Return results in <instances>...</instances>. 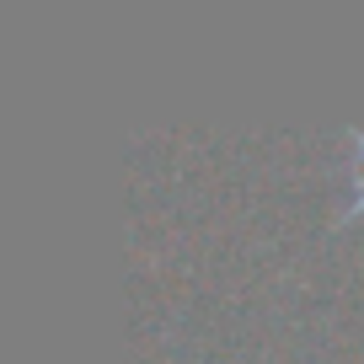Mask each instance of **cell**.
<instances>
[{
    "mask_svg": "<svg viewBox=\"0 0 364 364\" xmlns=\"http://www.w3.org/2000/svg\"><path fill=\"white\" fill-rule=\"evenodd\" d=\"M353 166H359V193H353V209H364V134H353Z\"/></svg>",
    "mask_w": 364,
    "mask_h": 364,
    "instance_id": "obj_1",
    "label": "cell"
}]
</instances>
